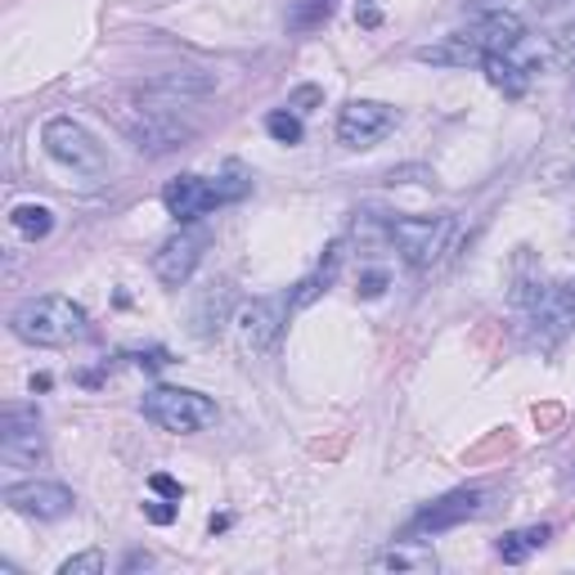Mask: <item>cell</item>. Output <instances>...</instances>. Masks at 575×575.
Segmentation results:
<instances>
[{"mask_svg":"<svg viewBox=\"0 0 575 575\" xmlns=\"http://www.w3.org/2000/svg\"><path fill=\"white\" fill-rule=\"evenodd\" d=\"M482 513H486V490H454V495H445L440 504L423 508L409 531H414V535H440V531L468 522V517H482Z\"/></svg>","mask_w":575,"mask_h":575,"instance_id":"4fadbf2b","label":"cell"},{"mask_svg":"<svg viewBox=\"0 0 575 575\" xmlns=\"http://www.w3.org/2000/svg\"><path fill=\"white\" fill-rule=\"evenodd\" d=\"M149 562H153L149 553H131V557H127V571H136V566H149Z\"/></svg>","mask_w":575,"mask_h":575,"instance_id":"1f68e13d","label":"cell"},{"mask_svg":"<svg viewBox=\"0 0 575 575\" xmlns=\"http://www.w3.org/2000/svg\"><path fill=\"white\" fill-rule=\"evenodd\" d=\"M248 171L239 167V162H225V171L220 176H176V180H167V189H162V207L176 216V220H198V216H207V211H216V207H225V202H235V198H244L248 194Z\"/></svg>","mask_w":575,"mask_h":575,"instance_id":"6da1fadb","label":"cell"},{"mask_svg":"<svg viewBox=\"0 0 575 575\" xmlns=\"http://www.w3.org/2000/svg\"><path fill=\"white\" fill-rule=\"evenodd\" d=\"M41 454V414L32 405H6V414H0V458L10 468H37Z\"/></svg>","mask_w":575,"mask_h":575,"instance_id":"ba28073f","label":"cell"},{"mask_svg":"<svg viewBox=\"0 0 575 575\" xmlns=\"http://www.w3.org/2000/svg\"><path fill=\"white\" fill-rule=\"evenodd\" d=\"M414 59H418V63H432V68H468V63H482L486 54H482V46L464 32V37H445V41H436V46H423Z\"/></svg>","mask_w":575,"mask_h":575,"instance_id":"2e32d148","label":"cell"},{"mask_svg":"<svg viewBox=\"0 0 575 575\" xmlns=\"http://www.w3.org/2000/svg\"><path fill=\"white\" fill-rule=\"evenodd\" d=\"M396 127V108L378 99H351L337 118V140L347 149H374Z\"/></svg>","mask_w":575,"mask_h":575,"instance_id":"30bf717a","label":"cell"},{"mask_svg":"<svg viewBox=\"0 0 575 575\" xmlns=\"http://www.w3.org/2000/svg\"><path fill=\"white\" fill-rule=\"evenodd\" d=\"M566 288H571V297H575V279H571V284H566Z\"/></svg>","mask_w":575,"mask_h":575,"instance_id":"d6a6232c","label":"cell"},{"mask_svg":"<svg viewBox=\"0 0 575 575\" xmlns=\"http://www.w3.org/2000/svg\"><path fill=\"white\" fill-rule=\"evenodd\" d=\"M356 19H360V28H378V23H383L378 0H360V6H356Z\"/></svg>","mask_w":575,"mask_h":575,"instance_id":"f546056e","label":"cell"},{"mask_svg":"<svg viewBox=\"0 0 575 575\" xmlns=\"http://www.w3.org/2000/svg\"><path fill=\"white\" fill-rule=\"evenodd\" d=\"M118 122L131 136V145L145 149V153H167V149L185 145L194 136V127L176 118L171 103H162V108H118Z\"/></svg>","mask_w":575,"mask_h":575,"instance_id":"52a82bcc","label":"cell"},{"mask_svg":"<svg viewBox=\"0 0 575 575\" xmlns=\"http://www.w3.org/2000/svg\"><path fill=\"white\" fill-rule=\"evenodd\" d=\"M513 301L522 306V315H526V324H531V333H535L539 347H553L557 337H566V333L575 328V297H571V288H562V284L522 279L517 293H513Z\"/></svg>","mask_w":575,"mask_h":575,"instance_id":"3957f363","label":"cell"},{"mask_svg":"<svg viewBox=\"0 0 575 575\" xmlns=\"http://www.w3.org/2000/svg\"><path fill=\"white\" fill-rule=\"evenodd\" d=\"M468 37L482 46V54H513V50L526 41V23H522V14H513V10H490V14H482V19L473 23Z\"/></svg>","mask_w":575,"mask_h":575,"instance_id":"5bb4252c","label":"cell"},{"mask_svg":"<svg viewBox=\"0 0 575 575\" xmlns=\"http://www.w3.org/2000/svg\"><path fill=\"white\" fill-rule=\"evenodd\" d=\"M202 248H207L202 235H194V229H180V235H171V239L153 252V275H158L167 288H185L189 275H194L198 261H202Z\"/></svg>","mask_w":575,"mask_h":575,"instance_id":"7c38bea8","label":"cell"},{"mask_svg":"<svg viewBox=\"0 0 575 575\" xmlns=\"http://www.w3.org/2000/svg\"><path fill=\"white\" fill-rule=\"evenodd\" d=\"M10 225L19 229V235L23 239H46L50 235V229H54V211L50 207H41V202H19L14 211H10Z\"/></svg>","mask_w":575,"mask_h":575,"instance_id":"44dd1931","label":"cell"},{"mask_svg":"<svg viewBox=\"0 0 575 575\" xmlns=\"http://www.w3.org/2000/svg\"><path fill=\"white\" fill-rule=\"evenodd\" d=\"M333 14V0H297V10H293V32H310V28H319L324 19Z\"/></svg>","mask_w":575,"mask_h":575,"instance_id":"603a6c76","label":"cell"},{"mask_svg":"<svg viewBox=\"0 0 575 575\" xmlns=\"http://www.w3.org/2000/svg\"><path fill=\"white\" fill-rule=\"evenodd\" d=\"M140 409L153 427L176 432V436H189V432H202L216 423V400L202 391H189V387H153L140 400Z\"/></svg>","mask_w":575,"mask_h":575,"instance_id":"277c9868","label":"cell"},{"mask_svg":"<svg viewBox=\"0 0 575 575\" xmlns=\"http://www.w3.org/2000/svg\"><path fill=\"white\" fill-rule=\"evenodd\" d=\"M149 486H153L158 495H167V499H180V495H185V486H180L176 477H167V473H153V477H149Z\"/></svg>","mask_w":575,"mask_h":575,"instance_id":"83f0119b","label":"cell"},{"mask_svg":"<svg viewBox=\"0 0 575 575\" xmlns=\"http://www.w3.org/2000/svg\"><path fill=\"white\" fill-rule=\"evenodd\" d=\"M41 145H46V153L54 158V162H63V167H72V171H81V176H103L108 171V153H103V145L81 127V122H72V118H50L46 122V131H41Z\"/></svg>","mask_w":575,"mask_h":575,"instance_id":"8992f818","label":"cell"},{"mask_svg":"<svg viewBox=\"0 0 575 575\" xmlns=\"http://www.w3.org/2000/svg\"><path fill=\"white\" fill-rule=\"evenodd\" d=\"M310 103H324V90H319V86H301V90L288 99L293 112H310Z\"/></svg>","mask_w":575,"mask_h":575,"instance_id":"484cf974","label":"cell"},{"mask_svg":"<svg viewBox=\"0 0 575 575\" xmlns=\"http://www.w3.org/2000/svg\"><path fill=\"white\" fill-rule=\"evenodd\" d=\"M99 571H103V553H99V548L77 553V557H68V562L59 566V575H99Z\"/></svg>","mask_w":575,"mask_h":575,"instance_id":"cb8c5ba5","label":"cell"},{"mask_svg":"<svg viewBox=\"0 0 575 575\" xmlns=\"http://www.w3.org/2000/svg\"><path fill=\"white\" fill-rule=\"evenodd\" d=\"M548 544V526H522V531H508L495 548H499V557L508 562V566H517V562H526L535 548H544Z\"/></svg>","mask_w":575,"mask_h":575,"instance_id":"ffe728a7","label":"cell"},{"mask_svg":"<svg viewBox=\"0 0 575 575\" xmlns=\"http://www.w3.org/2000/svg\"><path fill=\"white\" fill-rule=\"evenodd\" d=\"M266 131L279 140V145H301V112L293 108H275L266 118Z\"/></svg>","mask_w":575,"mask_h":575,"instance_id":"7402d4cb","label":"cell"},{"mask_svg":"<svg viewBox=\"0 0 575 575\" xmlns=\"http://www.w3.org/2000/svg\"><path fill=\"white\" fill-rule=\"evenodd\" d=\"M482 68H486V81H490L504 99H522V95H526V86H531V72H526L513 54H486V59H482Z\"/></svg>","mask_w":575,"mask_h":575,"instance_id":"e0dca14e","label":"cell"},{"mask_svg":"<svg viewBox=\"0 0 575 575\" xmlns=\"http://www.w3.org/2000/svg\"><path fill=\"white\" fill-rule=\"evenodd\" d=\"M341 257H347V244H328L324 248V257H319V266L297 284V293H293V310H306L310 301H319L324 293H328V284L337 279V270H341Z\"/></svg>","mask_w":575,"mask_h":575,"instance_id":"9a60e30c","label":"cell"},{"mask_svg":"<svg viewBox=\"0 0 575 575\" xmlns=\"http://www.w3.org/2000/svg\"><path fill=\"white\" fill-rule=\"evenodd\" d=\"M136 365H140V369H162V365H171V360H167V351H162V347H153V351H140V356H136Z\"/></svg>","mask_w":575,"mask_h":575,"instance_id":"4dcf8cb0","label":"cell"},{"mask_svg":"<svg viewBox=\"0 0 575 575\" xmlns=\"http://www.w3.org/2000/svg\"><path fill=\"white\" fill-rule=\"evenodd\" d=\"M553 59H557V68H575V23H566L553 37Z\"/></svg>","mask_w":575,"mask_h":575,"instance_id":"d4e9b609","label":"cell"},{"mask_svg":"<svg viewBox=\"0 0 575 575\" xmlns=\"http://www.w3.org/2000/svg\"><path fill=\"white\" fill-rule=\"evenodd\" d=\"M225 315H229V288H225V284L202 288V297H198V306H194V333H198V337H216L220 324H225Z\"/></svg>","mask_w":575,"mask_h":575,"instance_id":"d6986e66","label":"cell"},{"mask_svg":"<svg viewBox=\"0 0 575 575\" xmlns=\"http://www.w3.org/2000/svg\"><path fill=\"white\" fill-rule=\"evenodd\" d=\"M387 293V270H369V275H360V297H383Z\"/></svg>","mask_w":575,"mask_h":575,"instance_id":"4316f807","label":"cell"},{"mask_svg":"<svg viewBox=\"0 0 575 575\" xmlns=\"http://www.w3.org/2000/svg\"><path fill=\"white\" fill-rule=\"evenodd\" d=\"M10 328L23 341H32V347H68V341H77L86 333V310L72 297L50 293V297L23 301L14 310V319H10Z\"/></svg>","mask_w":575,"mask_h":575,"instance_id":"7a4b0ae2","label":"cell"},{"mask_svg":"<svg viewBox=\"0 0 575 575\" xmlns=\"http://www.w3.org/2000/svg\"><path fill=\"white\" fill-rule=\"evenodd\" d=\"M449 239H454V216H396L387 229V244H396V252L414 270L436 266Z\"/></svg>","mask_w":575,"mask_h":575,"instance_id":"5b68a950","label":"cell"},{"mask_svg":"<svg viewBox=\"0 0 575 575\" xmlns=\"http://www.w3.org/2000/svg\"><path fill=\"white\" fill-rule=\"evenodd\" d=\"M145 517L153 526H171L176 522V504H145Z\"/></svg>","mask_w":575,"mask_h":575,"instance_id":"f1b7e54d","label":"cell"},{"mask_svg":"<svg viewBox=\"0 0 575 575\" xmlns=\"http://www.w3.org/2000/svg\"><path fill=\"white\" fill-rule=\"evenodd\" d=\"M369 566H374V571H414V575H432V571H436V553L423 548V544H396V548L378 553Z\"/></svg>","mask_w":575,"mask_h":575,"instance_id":"ac0fdd59","label":"cell"},{"mask_svg":"<svg viewBox=\"0 0 575 575\" xmlns=\"http://www.w3.org/2000/svg\"><path fill=\"white\" fill-rule=\"evenodd\" d=\"M6 504L23 517H37V522H59L72 513V490L59 486V482H19V486H6Z\"/></svg>","mask_w":575,"mask_h":575,"instance_id":"8fae6325","label":"cell"},{"mask_svg":"<svg viewBox=\"0 0 575 575\" xmlns=\"http://www.w3.org/2000/svg\"><path fill=\"white\" fill-rule=\"evenodd\" d=\"M284 333V306L275 297H257V301H244L239 315H235V337H239V351L248 360L275 351V341Z\"/></svg>","mask_w":575,"mask_h":575,"instance_id":"9c48e42d","label":"cell"}]
</instances>
